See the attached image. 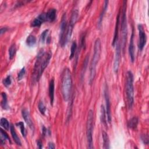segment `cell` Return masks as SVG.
<instances>
[{
    "label": "cell",
    "mask_w": 149,
    "mask_h": 149,
    "mask_svg": "<svg viewBox=\"0 0 149 149\" xmlns=\"http://www.w3.org/2000/svg\"><path fill=\"white\" fill-rule=\"evenodd\" d=\"M52 57L51 51H44L42 50L37 55V59L35 64L32 74V80L34 82L39 80L45 69L48 66Z\"/></svg>",
    "instance_id": "cell-1"
},
{
    "label": "cell",
    "mask_w": 149,
    "mask_h": 149,
    "mask_svg": "<svg viewBox=\"0 0 149 149\" xmlns=\"http://www.w3.org/2000/svg\"><path fill=\"white\" fill-rule=\"evenodd\" d=\"M72 87V75L68 68H65L61 78V92L63 99L67 101L71 97Z\"/></svg>",
    "instance_id": "cell-2"
},
{
    "label": "cell",
    "mask_w": 149,
    "mask_h": 149,
    "mask_svg": "<svg viewBox=\"0 0 149 149\" xmlns=\"http://www.w3.org/2000/svg\"><path fill=\"white\" fill-rule=\"evenodd\" d=\"M101 41L99 39H97L95 43L94 47V54L93 58L92 59V62L90 68V83L92 84L93 82L96 74V68L97 65L99 63V61L100 58L101 54Z\"/></svg>",
    "instance_id": "cell-3"
},
{
    "label": "cell",
    "mask_w": 149,
    "mask_h": 149,
    "mask_svg": "<svg viewBox=\"0 0 149 149\" xmlns=\"http://www.w3.org/2000/svg\"><path fill=\"white\" fill-rule=\"evenodd\" d=\"M125 90L128 104L129 108H132L134 103V88L133 75L131 71H128L127 73Z\"/></svg>",
    "instance_id": "cell-4"
},
{
    "label": "cell",
    "mask_w": 149,
    "mask_h": 149,
    "mask_svg": "<svg viewBox=\"0 0 149 149\" xmlns=\"http://www.w3.org/2000/svg\"><path fill=\"white\" fill-rule=\"evenodd\" d=\"M93 121H94V112L92 110H89L87 118V124H86V134L87 140L88 148H93Z\"/></svg>",
    "instance_id": "cell-5"
},
{
    "label": "cell",
    "mask_w": 149,
    "mask_h": 149,
    "mask_svg": "<svg viewBox=\"0 0 149 149\" xmlns=\"http://www.w3.org/2000/svg\"><path fill=\"white\" fill-rule=\"evenodd\" d=\"M123 7H122V15L121 17V36H122V43L121 45L123 51H124V48L126 45V42L127 39V33H128V29H127V1H124L123 2Z\"/></svg>",
    "instance_id": "cell-6"
},
{
    "label": "cell",
    "mask_w": 149,
    "mask_h": 149,
    "mask_svg": "<svg viewBox=\"0 0 149 149\" xmlns=\"http://www.w3.org/2000/svg\"><path fill=\"white\" fill-rule=\"evenodd\" d=\"M79 16V12L78 10H74L72 13V16L71 18V20L69 22V25L67 27V33H66V36L65 39V42H64V46L67 45V44L69 42V41L71 40V38L72 37V32L73 27L75 25L78 18Z\"/></svg>",
    "instance_id": "cell-7"
},
{
    "label": "cell",
    "mask_w": 149,
    "mask_h": 149,
    "mask_svg": "<svg viewBox=\"0 0 149 149\" xmlns=\"http://www.w3.org/2000/svg\"><path fill=\"white\" fill-rule=\"evenodd\" d=\"M67 20L66 14H64L63 16L62 20L61 22L60 26V33H59V43L62 47H64V42L66 36L67 31Z\"/></svg>",
    "instance_id": "cell-8"
},
{
    "label": "cell",
    "mask_w": 149,
    "mask_h": 149,
    "mask_svg": "<svg viewBox=\"0 0 149 149\" xmlns=\"http://www.w3.org/2000/svg\"><path fill=\"white\" fill-rule=\"evenodd\" d=\"M116 49L114 57V71L115 73H117L120 68V64L121 61V48L120 43H117L116 44Z\"/></svg>",
    "instance_id": "cell-9"
},
{
    "label": "cell",
    "mask_w": 149,
    "mask_h": 149,
    "mask_svg": "<svg viewBox=\"0 0 149 149\" xmlns=\"http://www.w3.org/2000/svg\"><path fill=\"white\" fill-rule=\"evenodd\" d=\"M138 30H139V40L138 44L139 49L142 51L144 48L147 41V36L144 31V27L142 24L138 25Z\"/></svg>",
    "instance_id": "cell-10"
},
{
    "label": "cell",
    "mask_w": 149,
    "mask_h": 149,
    "mask_svg": "<svg viewBox=\"0 0 149 149\" xmlns=\"http://www.w3.org/2000/svg\"><path fill=\"white\" fill-rule=\"evenodd\" d=\"M104 97L105 99V103H106V114H107V118L108 122L110 124L111 122V103L110 100V97L108 94V87L106 86L104 90Z\"/></svg>",
    "instance_id": "cell-11"
},
{
    "label": "cell",
    "mask_w": 149,
    "mask_h": 149,
    "mask_svg": "<svg viewBox=\"0 0 149 149\" xmlns=\"http://www.w3.org/2000/svg\"><path fill=\"white\" fill-rule=\"evenodd\" d=\"M22 114L26 123L27 124L29 127L33 131L35 130V126L32 120L29 111L27 109H23L22 111Z\"/></svg>",
    "instance_id": "cell-12"
},
{
    "label": "cell",
    "mask_w": 149,
    "mask_h": 149,
    "mask_svg": "<svg viewBox=\"0 0 149 149\" xmlns=\"http://www.w3.org/2000/svg\"><path fill=\"white\" fill-rule=\"evenodd\" d=\"M135 45H134V31L133 29L132 30V33L130 40V43L129 46V54L130 55L131 60L132 63L134 62L135 58Z\"/></svg>",
    "instance_id": "cell-13"
},
{
    "label": "cell",
    "mask_w": 149,
    "mask_h": 149,
    "mask_svg": "<svg viewBox=\"0 0 149 149\" xmlns=\"http://www.w3.org/2000/svg\"><path fill=\"white\" fill-rule=\"evenodd\" d=\"M47 22L46 13H43L39 15L31 23V26L33 27H40L43 23Z\"/></svg>",
    "instance_id": "cell-14"
},
{
    "label": "cell",
    "mask_w": 149,
    "mask_h": 149,
    "mask_svg": "<svg viewBox=\"0 0 149 149\" xmlns=\"http://www.w3.org/2000/svg\"><path fill=\"white\" fill-rule=\"evenodd\" d=\"M120 23V14L119 13L117 18H116V24H115V32H114V39L112 41V46L113 47H115L116 44V43L118 42V30H119V24Z\"/></svg>",
    "instance_id": "cell-15"
},
{
    "label": "cell",
    "mask_w": 149,
    "mask_h": 149,
    "mask_svg": "<svg viewBox=\"0 0 149 149\" xmlns=\"http://www.w3.org/2000/svg\"><path fill=\"white\" fill-rule=\"evenodd\" d=\"M54 90H55L54 80L52 79L49 84V96H50V103L51 105H53L54 100Z\"/></svg>",
    "instance_id": "cell-16"
},
{
    "label": "cell",
    "mask_w": 149,
    "mask_h": 149,
    "mask_svg": "<svg viewBox=\"0 0 149 149\" xmlns=\"http://www.w3.org/2000/svg\"><path fill=\"white\" fill-rule=\"evenodd\" d=\"M56 10L55 9H50L46 13L47 22H52L56 19Z\"/></svg>",
    "instance_id": "cell-17"
},
{
    "label": "cell",
    "mask_w": 149,
    "mask_h": 149,
    "mask_svg": "<svg viewBox=\"0 0 149 149\" xmlns=\"http://www.w3.org/2000/svg\"><path fill=\"white\" fill-rule=\"evenodd\" d=\"M10 130H11V135H12V136L15 141V142L19 146H21L22 145V143H21V141L20 140V138L19 137V136H18L16 131H15V129L14 128V127L11 125V127H10Z\"/></svg>",
    "instance_id": "cell-18"
},
{
    "label": "cell",
    "mask_w": 149,
    "mask_h": 149,
    "mask_svg": "<svg viewBox=\"0 0 149 149\" xmlns=\"http://www.w3.org/2000/svg\"><path fill=\"white\" fill-rule=\"evenodd\" d=\"M139 123V120L137 117H133L128 122V127L132 129H136Z\"/></svg>",
    "instance_id": "cell-19"
},
{
    "label": "cell",
    "mask_w": 149,
    "mask_h": 149,
    "mask_svg": "<svg viewBox=\"0 0 149 149\" xmlns=\"http://www.w3.org/2000/svg\"><path fill=\"white\" fill-rule=\"evenodd\" d=\"M48 32H49V30L47 29L44 31L42 33L40 36V42L42 43H44L46 41H47V43H50V37L48 36Z\"/></svg>",
    "instance_id": "cell-20"
},
{
    "label": "cell",
    "mask_w": 149,
    "mask_h": 149,
    "mask_svg": "<svg viewBox=\"0 0 149 149\" xmlns=\"http://www.w3.org/2000/svg\"><path fill=\"white\" fill-rule=\"evenodd\" d=\"M102 136H103V148H105V149H108L110 148V139H109V137L107 135V133L104 132L103 131L102 132Z\"/></svg>",
    "instance_id": "cell-21"
},
{
    "label": "cell",
    "mask_w": 149,
    "mask_h": 149,
    "mask_svg": "<svg viewBox=\"0 0 149 149\" xmlns=\"http://www.w3.org/2000/svg\"><path fill=\"white\" fill-rule=\"evenodd\" d=\"M108 1H105L104 2V8L102 10V12L100 15V18H99V22H98V26H99V27H100L101 25V23H102V21H103V18H104V14L105 13V11L107 9V7H108Z\"/></svg>",
    "instance_id": "cell-22"
},
{
    "label": "cell",
    "mask_w": 149,
    "mask_h": 149,
    "mask_svg": "<svg viewBox=\"0 0 149 149\" xmlns=\"http://www.w3.org/2000/svg\"><path fill=\"white\" fill-rule=\"evenodd\" d=\"M36 43V38L33 35H29L26 39V44L29 47H33Z\"/></svg>",
    "instance_id": "cell-23"
},
{
    "label": "cell",
    "mask_w": 149,
    "mask_h": 149,
    "mask_svg": "<svg viewBox=\"0 0 149 149\" xmlns=\"http://www.w3.org/2000/svg\"><path fill=\"white\" fill-rule=\"evenodd\" d=\"M105 114H106V111H105V108H104V105H101V112H100L101 121L103 124L105 125V127H107V121H106L107 116H106Z\"/></svg>",
    "instance_id": "cell-24"
},
{
    "label": "cell",
    "mask_w": 149,
    "mask_h": 149,
    "mask_svg": "<svg viewBox=\"0 0 149 149\" xmlns=\"http://www.w3.org/2000/svg\"><path fill=\"white\" fill-rule=\"evenodd\" d=\"M1 96H2V101H1V107L4 110H7L8 108L7 96L5 93H2Z\"/></svg>",
    "instance_id": "cell-25"
},
{
    "label": "cell",
    "mask_w": 149,
    "mask_h": 149,
    "mask_svg": "<svg viewBox=\"0 0 149 149\" xmlns=\"http://www.w3.org/2000/svg\"><path fill=\"white\" fill-rule=\"evenodd\" d=\"M16 52V47L15 44H12L9 49V57L10 59H12Z\"/></svg>",
    "instance_id": "cell-26"
},
{
    "label": "cell",
    "mask_w": 149,
    "mask_h": 149,
    "mask_svg": "<svg viewBox=\"0 0 149 149\" xmlns=\"http://www.w3.org/2000/svg\"><path fill=\"white\" fill-rule=\"evenodd\" d=\"M0 124H1V126L2 128H3L5 130H8L10 128V124L8 122V121L5 118H2L1 119V121H0Z\"/></svg>",
    "instance_id": "cell-27"
},
{
    "label": "cell",
    "mask_w": 149,
    "mask_h": 149,
    "mask_svg": "<svg viewBox=\"0 0 149 149\" xmlns=\"http://www.w3.org/2000/svg\"><path fill=\"white\" fill-rule=\"evenodd\" d=\"M76 49H77V43L76 42H73L72 44L71 48V54L69 56L70 59H72L74 57L76 53Z\"/></svg>",
    "instance_id": "cell-28"
},
{
    "label": "cell",
    "mask_w": 149,
    "mask_h": 149,
    "mask_svg": "<svg viewBox=\"0 0 149 149\" xmlns=\"http://www.w3.org/2000/svg\"><path fill=\"white\" fill-rule=\"evenodd\" d=\"M16 125L20 128V132H21V133H22V136L24 137H26V129H25L23 122H19L18 123L16 124Z\"/></svg>",
    "instance_id": "cell-29"
},
{
    "label": "cell",
    "mask_w": 149,
    "mask_h": 149,
    "mask_svg": "<svg viewBox=\"0 0 149 149\" xmlns=\"http://www.w3.org/2000/svg\"><path fill=\"white\" fill-rule=\"evenodd\" d=\"M38 108H39V111H40V112L42 114L45 115V113H46V106L44 105L43 101H40L39 103Z\"/></svg>",
    "instance_id": "cell-30"
},
{
    "label": "cell",
    "mask_w": 149,
    "mask_h": 149,
    "mask_svg": "<svg viewBox=\"0 0 149 149\" xmlns=\"http://www.w3.org/2000/svg\"><path fill=\"white\" fill-rule=\"evenodd\" d=\"M3 83L4 84V85L5 87H8L10 86L11 83H12V80H11V76L10 75L8 76L5 79H4L3 81Z\"/></svg>",
    "instance_id": "cell-31"
},
{
    "label": "cell",
    "mask_w": 149,
    "mask_h": 149,
    "mask_svg": "<svg viewBox=\"0 0 149 149\" xmlns=\"http://www.w3.org/2000/svg\"><path fill=\"white\" fill-rule=\"evenodd\" d=\"M24 74H25V68L23 67L18 73V80H22V78H23V76H24Z\"/></svg>",
    "instance_id": "cell-32"
},
{
    "label": "cell",
    "mask_w": 149,
    "mask_h": 149,
    "mask_svg": "<svg viewBox=\"0 0 149 149\" xmlns=\"http://www.w3.org/2000/svg\"><path fill=\"white\" fill-rule=\"evenodd\" d=\"M141 139L144 144H147L148 143V136L147 135H143L141 136Z\"/></svg>",
    "instance_id": "cell-33"
},
{
    "label": "cell",
    "mask_w": 149,
    "mask_h": 149,
    "mask_svg": "<svg viewBox=\"0 0 149 149\" xmlns=\"http://www.w3.org/2000/svg\"><path fill=\"white\" fill-rule=\"evenodd\" d=\"M0 132H1V135H3L4 137H5V139H7V140H8V141H10L11 143V140H10V137H9V136L8 135V134L3 129H0Z\"/></svg>",
    "instance_id": "cell-34"
},
{
    "label": "cell",
    "mask_w": 149,
    "mask_h": 149,
    "mask_svg": "<svg viewBox=\"0 0 149 149\" xmlns=\"http://www.w3.org/2000/svg\"><path fill=\"white\" fill-rule=\"evenodd\" d=\"M42 131H43V135H44V136H46V135H47L48 132H50V131H48V130H47V128H46L44 127H43V129H42Z\"/></svg>",
    "instance_id": "cell-35"
},
{
    "label": "cell",
    "mask_w": 149,
    "mask_h": 149,
    "mask_svg": "<svg viewBox=\"0 0 149 149\" xmlns=\"http://www.w3.org/2000/svg\"><path fill=\"white\" fill-rule=\"evenodd\" d=\"M37 146H38V147H39V148H43V143H42V141H40V140H37Z\"/></svg>",
    "instance_id": "cell-36"
},
{
    "label": "cell",
    "mask_w": 149,
    "mask_h": 149,
    "mask_svg": "<svg viewBox=\"0 0 149 149\" xmlns=\"http://www.w3.org/2000/svg\"><path fill=\"white\" fill-rule=\"evenodd\" d=\"M7 27H1V35L4 34V33H5L7 32Z\"/></svg>",
    "instance_id": "cell-37"
},
{
    "label": "cell",
    "mask_w": 149,
    "mask_h": 149,
    "mask_svg": "<svg viewBox=\"0 0 149 149\" xmlns=\"http://www.w3.org/2000/svg\"><path fill=\"white\" fill-rule=\"evenodd\" d=\"M55 148V145L53 143L50 142V143H48V148H51L52 149V148Z\"/></svg>",
    "instance_id": "cell-38"
}]
</instances>
